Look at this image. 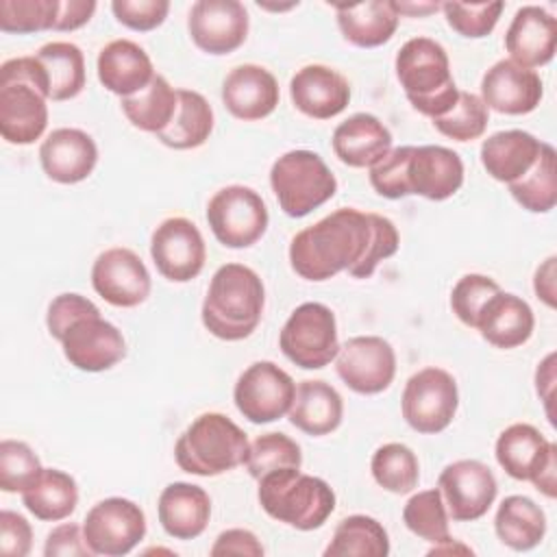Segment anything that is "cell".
Wrapping results in <instances>:
<instances>
[{"instance_id": "3957f363", "label": "cell", "mask_w": 557, "mask_h": 557, "mask_svg": "<svg viewBox=\"0 0 557 557\" xmlns=\"http://www.w3.org/2000/svg\"><path fill=\"white\" fill-rule=\"evenodd\" d=\"M48 78L37 57L0 65V135L13 146L35 144L48 126Z\"/></svg>"}, {"instance_id": "b9f144b4", "label": "cell", "mask_w": 557, "mask_h": 557, "mask_svg": "<svg viewBox=\"0 0 557 557\" xmlns=\"http://www.w3.org/2000/svg\"><path fill=\"white\" fill-rule=\"evenodd\" d=\"M302 453L300 446L285 433H263L259 435L248 450L246 457V470L252 479H261L268 472L281 470V468H300Z\"/></svg>"}, {"instance_id": "11a10c76", "label": "cell", "mask_w": 557, "mask_h": 557, "mask_svg": "<svg viewBox=\"0 0 557 557\" xmlns=\"http://www.w3.org/2000/svg\"><path fill=\"white\" fill-rule=\"evenodd\" d=\"M96 7L98 4L94 0H59L54 30H76L85 26L91 20Z\"/></svg>"}, {"instance_id": "9c48e42d", "label": "cell", "mask_w": 557, "mask_h": 557, "mask_svg": "<svg viewBox=\"0 0 557 557\" xmlns=\"http://www.w3.org/2000/svg\"><path fill=\"white\" fill-rule=\"evenodd\" d=\"M459 407L457 381L444 368H422L413 372L403 389L400 411L405 422L424 435L448 429Z\"/></svg>"}, {"instance_id": "44dd1931", "label": "cell", "mask_w": 557, "mask_h": 557, "mask_svg": "<svg viewBox=\"0 0 557 557\" xmlns=\"http://www.w3.org/2000/svg\"><path fill=\"white\" fill-rule=\"evenodd\" d=\"M289 98L302 115L313 120H331L348 107L350 85L337 70L322 63H311L292 76Z\"/></svg>"}, {"instance_id": "f1b7e54d", "label": "cell", "mask_w": 557, "mask_h": 557, "mask_svg": "<svg viewBox=\"0 0 557 557\" xmlns=\"http://www.w3.org/2000/svg\"><path fill=\"white\" fill-rule=\"evenodd\" d=\"M157 513L163 531L170 537L196 540L209 524L211 498L200 485L174 481L159 494Z\"/></svg>"}, {"instance_id": "60d3db41", "label": "cell", "mask_w": 557, "mask_h": 557, "mask_svg": "<svg viewBox=\"0 0 557 557\" xmlns=\"http://www.w3.org/2000/svg\"><path fill=\"white\" fill-rule=\"evenodd\" d=\"M403 522L413 535L431 544H440L450 537L448 511L437 487L413 494L403 507Z\"/></svg>"}, {"instance_id": "603a6c76", "label": "cell", "mask_w": 557, "mask_h": 557, "mask_svg": "<svg viewBox=\"0 0 557 557\" xmlns=\"http://www.w3.org/2000/svg\"><path fill=\"white\" fill-rule=\"evenodd\" d=\"M39 163L46 176L61 185L85 181L98 163V146L81 128H54L39 146Z\"/></svg>"}, {"instance_id": "ee69618b", "label": "cell", "mask_w": 557, "mask_h": 557, "mask_svg": "<svg viewBox=\"0 0 557 557\" xmlns=\"http://www.w3.org/2000/svg\"><path fill=\"white\" fill-rule=\"evenodd\" d=\"M59 0H2L0 30L2 33H39L54 30Z\"/></svg>"}, {"instance_id": "f35d334b", "label": "cell", "mask_w": 557, "mask_h": 557, "mask_svg": "<svg viewBox=\"0 0 557 557\" xmlns=\"http://www.w3.org/2000/svg\"><path fill=\"white\" fill-rule=\"evenodd\" d=\"M513 200L531 213H548L557 205V152L550 144H542L540 157L533 168L509 183Z\"/></svg>"}, {"instance_id": "ffe728a7", "label": "cell", "mask_w": 557, "mask_h": 557, "mask_svg": "<svg viewBox=\"0 0 557 557\" xmlns=\"http://www.w3.org/2000/svg\"><path fill=\"white\" fill-rule=\"evenodd\" d=\"M278 98L281 91L274 74L257 63L237 65L222 81V102L226 111L244 122L272 115Z\"/></svg>"}, {"instance_id": "7402d4cb", "label": "cell", "mask_w": 557, "mask_h": 557, "mask_svg": "<svg viewBox=\"0 0 557 557\" xmlns=\"http://www.w3.org/2000/svg\"><path fill=\"white\" fill-rule=\"evenodd\" d=\"M505 50L509 61L529 70L550 63L557 50V20L544 7H520L505 33Z\"/></svg>"}, {"instance_id": "52a82bcc", "label": "cell", "mask_w": 557, "mask_h": 557, "mask_svg": "<svg viewBox=\"0 0 557 557\" xmlns=\"http://www.w3.org/2000/svg\"><path fill=\"white\" fill-rule=\"evenodd\" d=\"M270 187L285 215L305 218L335 196L337 178L318 152L289 150L272 163Z\"/></svg>"}, {"instance_id": "5bb4252c", "label": "cell", "mask_w": 557, "mask_h": 557, "mask_svg": "<svg viewBox=\"0 0 557 557\" xmlns=\"http://www.w3.org/2000/svg\"><path fill=\"white\" fill-rule=\"evenodd\" d=\"M437 490L455 522H472L487 513L498 494L494 472L479 459L448 463L437 479Z\"/></svg>"}, {"instance_id": "7bdbcfd3", "label": "cell", "mask_w": 557, "mask_h": 557, "mask_svg": "<svg viewBox=\"0 0 557 557\" xmlns=\"http://www.w3.org/2000/svg\"><path fill=\"white\" fill-rule=\"evenodd\" d=\"M490 122V109L476 94L459 91L455 107L442 117L433 120V126L455 141H472L479 139Z\"/></svg>"}, {"instance_id": "681fc988", "label": "cell", "mask_w": 557, "mask_h": 557, "mask_svg": "<svg viewBox=\"0 0 557 557\" xmlns=\"http://www.w3.org/2000/svg\"><path fill=\"white\" fill-rule=\"evenodd\" d=\"M111 11L122 26L131 30L148 33L165 22L170 2L168 0H113Z\"/></svg>"}, {"instance_id": "cb8c5ba5", "label": "cell", "mask_w": 557, "mask_h": 557, "mask_svg": "<svg viewBox=\"0 0 557 557\" xmlns=\"http://www.w3.org/2000/svg\"><path fill=\"white\" fill-rule=\"evenodd\" d=\"M409 191L426 200H448L463 185V161L446 146H413L407 165Z\"/></svg>"}, {"instance_id": "6da1fadb", "label": "cell", "mask_w": 557, "mask_h": 557, "mask_svg": "<svg viewBox=\"0 0 557 557\" xmlns=\"http://www.w3.org/2000/svg\"><path fill=\"white\" fill-rule=\"evenodd\" d=\"M398 246L400 235L389 218L344 207L292 237L289 263L300 278L315 283L344 270L352 278H370Z\"/></svg>"}, {"instance_id": "ab89813d", "label": "cell", "mask_w": 557, "mask_h": 557, "mask_svg": "<svg viewBox=\"0 0 557 557\" xmlns=\"http://www.w3.org/2000/svg\"><path fill=\"white\" fill-rule=\"evenodd\" d=\"M370 472L383 490L392 494H409L418 485L420 463L409 446L389 442L374 450L370 459Z\"/></svg>"}, {"instance_id": "e575fe53", "label": "cell", "mask_w": 557, "mask_h": 557, "mask_svg": "<svg viewBox=\"0 0 557 557\" xmlns=\"http://www.w3.org/2000/svg\"><path fill=\"white\" fill-rule=\"evenodd\" d=\"M24 507L44 522H59L74 513L78 487L74 476L57 468H44L30 487L22 492Z\"/></svg>"}, {"instance_id": "1f68e13d", "label": "cell", "mask_w": 557, "mask_h": 557, "mask_svg": "<svg viewBox=\"0 0 557 557\" xmlns=\"http://www.w3.org/2000/svg\"><path fill=\"white\" fill-rule=\"evenodd\" d=\"M335 13L342 37L357 48H379L387 44L394 37L400 20L392 0L337 4Z\"/></svg>"}, {"instance_id": "4316f807", "label": "cell", "mask_w": 557, "mask_h": 557, "mask_svg": "<svg viewBox=\"0 0 557 557\" xmlns=\"http://www.w3.org/2000/svg\"><path fill=\"white\" fill-rule=\"evenodd\" d=\"M535 315L527 300L516 294L496 292L479 311L474 329L481 337L503 350L518 348L533 335Z\"/></svg>"}, {"instance_id": "4fadbf2b", "label": "cell", "mask_w": 557, "mask_h": 557, "mask_svg": "<svg viewBox=\"0 0 557 557\" xmlns=\"http://www.w3.org/2000/svg\"><path fill=\"white\" fill-rule=\"evenodd\" d=\"M337 376L357 394H381L396 376V352L379 335H357L346 339L335 357Z\"/></svg>"}, {"instance_id": "bcb514c9", "label": "cell", "mask_w": 557, "mask_h": 557, "mask_svg": "<svg viewBox=\"0 0 557 557\" xmlns=\"http://www.w3.org/2000/svg\"><path fill=\"white\" fill-rule=\"evenodd\" d=\"M505 4L503 2H444L442 11L446 15L448 26L468 39H481L487 37L503 13Z\"/></svg>"}, {"instance_id": "836d02e7", "label": "cell", "mask_w": 557, "mask_h": 557, "mask_svg": "<svg viewBox=\"0 0 557 557\" xmlns=\"http://www.w3.org/2000/svg\"><path fill=\"white\" fill-rule=\"evenodd\" d=\"M213 131V109L207 98L194 89H178V102L172 122L157 133V139L174 150L202 146Z\"/></svg>"}, {"instance_id": "f907efd6", "label": "cell", "mask_w": 557, "mask_h": 557, "mask_svg": "<svg viewBox=\"0 0 557 557\" xmlns=\"http://www.w3.org/2000/svg\"><path fill=\"white\" fill-rule=\"evenodd\" d=\"M96 313H100V309L89 298L74 294V292L59 294L48 305L46 326H48V333L59 342L70 324H74L76 320H81L85 315H96Z\"/></svg>"}, {"instance_id": "ac0fdd59", "label": "cell", "mask_w": 557, "mask_h": 557, "mask_svg": "<svg viewBox=\"0 0 557 557\" xmlns=\"http://www.w3.org/2000/svg\"><path fill=\"white\" fill-rule=\"evenodd\" d=\"M187 30L207 54H228L248 37V11L237 0H198L189 9Z\"/></svg>"}, {"instance_id": "6f0895ef", "label": "cell", "mask_w": 557, "mask_h": 557, "mask_svg": "<svg viewBox=\"0 0 557 557\" xmlns=\"http://www.w3.org/2000/svg\"><path fill=\"white\" fill-rule=\"evenodd\" d=\"M555 261L557 257H548L537 270H535V278H533V289H535V296L546 305V307H555L557 302V287H555Z\"/></svg>"}, {"instance_id": "ba28073f", "label": "cell", "mask_w": 557, "mask_h": 557, "mask_svg": "<svg viewBox=\"0 0 557 557\" xmlns=\"http://www.w3.org/2000/svg\"><path fill=\"white\" fill-rule=\"evenodd\" d=\"M278 346L302 370H320L335 361L339 350L335 313L322 302H302L285 320Z\"/></svg>"}, {"instance_id": "816d5d0a", "label": "cell", "mask_w": 557, "mask_h": 557, "mask_svg": "<svg viewBox=\"0 0 557 557\" xmlns=\"http://www.w3.org/2000/svg\"><path fill=\"white\" fill-rule=\"evenodd\" d=\"M33 544L28 520L15 511H0V553L9 557H26Z\"/></svg>"}, {"instance_id": "91938a15", "label": "cell", "mask_w": 557, "mask_h": 557, "mask_svg": "<svg viewBox=\"0 0 557 557\" xmlns=\"http://www.w3.org/2000/svg\"><path fill=\"white\" fill-rule=\"evenodd\" d=\"M455 550H459V553H472L468 546H463V544L455 542L453 537H448V540L435 544V546L429 550V555H442V553H455Z\"/></svg>"}, {"instance_id": "74e56055", "label": "cell", "mask_w": 557, "mask_h": 557, "mask_svg": "<svg viewBox=\"0 0 557 557\" xmlns=\"http://www.w3.org/2000/svg\"><path fill=\"white\" fill-rule=\"evenodd\" d=\"M387 553V531L379 520L363 513L344 518L324 548V557H385Z\"/></svg>"}, {"instance_id": "7a4b0ae2", "label": "cell", "mask_w": 557, "mask_h": 557, "mask_svg": "<svg viewBox=\"0 0 557 557\" xmlns=\"http://www.w3.org/2000/svg\"><path fill=\"white\" fill-rule=\"evenodd\" d=\"M265 307L259 274L244 263H224L211 276L200 318L205 329L224 342H239L255 333Z\"/></svg>"}, {"instance_id": "e0dca14e", "label": "cell", "mask_w": 557, "mask_h": 557, "mask_svg": "<svg viewBox=\"0 0 557 557\" xmlns=\"http://www.w3.org/2000/svg\"><path fill=\"white\" fill-rule=\"evenodd\" d=\"M59 342L70 366L83 372H104L126 357L122 331L100 313L70 324Z\"/></svg>"}, {"instance_id": "484cf974", "label": "cell", "mask_w": 557, "mask_h": 557, "mask_svg": "<svg viewBox=\"0 0 557 557\" xmlns=\"http://www.w3.org/2000/svg\"><path fill=\"white\" fill-rule=\"evenodd\" d=\"M96 70L100 85L120 98L141 91L154 78L148 52L131 39H113L100 48Z\"/></svg>"}, {"instance_id": "f6af8a7d", "label": "cell", "mask_w": 557, "mask_h": 557, "mask_svg": "<svg viewBox=\"0 0 557 557\" xmlns=\"http://www.w3.org/2000/svg\"><path fill=\"white\" fill-rule=\"evenodd\" d=\"M41 461L35 450L20 440L0 442V490L24 492L41 474Z\"/></svg>"}, {"instance_id": "f546056e", "label": "cell", "mask_w": 557, "mask_h": 557, "mask_svg": "<svg viewBox=\"0 0 557 557\" xmlns=\"http://www.w3.org/2000/svg\"><path fill=\"white\" fill-rule=\"evenodd\" d=\"M542 144L544 141H540L535 135L520 128L498 131L483 139L481 163L494 181L509 185L533 168Z\"/></svg>"}, {"instance_id": "d6a6232c", "label": "cell", "mask_w": 557, "mask_h": 557, "mask_svg": "<svg viewBox=\"0 0 557 557\" xmlns=\"http://www.w3.org/2000/svg\"><path fill=\"white\" fill-rule=\"evenodd\" d=\"M494 531L511 550H531L546 535V516L529 496L511 494L496 509Z\"/></svg>"}, {"instance_id": "9f6ffc18", "label": "cell", "mask_w": 557, "mask_h": 557, "mask_svg": "<svg viewBox=\"0 0 557 557\" xmlns=\"http://www.w3.org/2000/svg\"><path fill=\"white\" fill-rule=\"evenodd\" d=\"M553 387H555V352H548L544 357L542 363H537V372H535V389H537V396L540 400L544 403L546 407V416L548 420L555 424V418H553Z\"/></svg>"}, {"instance_id": "d590c367", "label": "cell", "mask_w": 557, "mask_h": 557, "mask_svg": "<svg viewBox=\"0 0 557 557\" xmlns=\"http://www.w3.org/2000/svg\"><path fill=\"white\" fill-rule=\"evenodd\" d=\"M48 78V98L54 102L76 98L87 81L83 50L72 41H50L35 52Z\"/></svg>"}, {"instance_id": "7dc6e473", "label": "cell", "mask_w": 557, "mask_h": 557, "mask_svg": "<svg viewBox=\"0 0 557 557\" xmlns=\"http://www.w3.org/2000/svg\"><path fill=\"white\" fill-rule=\"evenodd\" d=\"M411 148L413 146H396L381 161H376L370 168V185L379 196L389 198V200L411 196L409 181H407V165H409Z\"/></svg>"}, {"instance_id": "f5cc1de1", "label": "cell", "mask_w": 557, "mask_h": 557, "mask_svg": "<svg viewBox=\"0 0 557 557\" xmlns=\"http://www.w3.org/2000/svg\"><path fill=\"white\" fill-rule=\"evenodd\" d=\"M46 557H89L94 555L85 542L83 527L76 522H63L54 527L44 544Z\"/></svg>"}, {"instance_id": "db71d44e", "label": "cell", "mask_w": 557, "mask_h": 557, "mask_svg": "<svg viewBox=\"0 0 557 557\" xmlns=\"http://www.w3.org/2000/svg\"><path fill=\"white\" fill-rule=\"evenodd\" d=\"M211 555L220 557V555H250V557H261L263 555V546L259 542V537L248 531V529H228L222 531L213 546H211Z\"/></svg>"}, {"instance_id": "8992f818", "label": "cell", "mask_w": 557, "mask_h": 557, "mask_svg": "<svg viewBox=\"0 0 557 557\" xmlns=\"http://www.w3.org/2000/svg\"><path fill=\"white\" fill-rule=\"evenodd\" d=\"M248 435L224 413H200L176 440L178 468L196 476H218L246 463Z\"/></svg>"}, {"instance_id": "d4e9b609", "label": "cell", "mask_w": 557, "mask_h": 557, "mask_svg": "<svg viewBox=\"0 0 557 557\" xmlns=\"http://www.w3.org/2000/svg\"><path fill=\"white\" fill-rule=\"evenodd\" d=\"M494 455L511 479L531 483L546 466L557 463V446L527 422L507 426L496 440Z\"/></svg>"}, {"instance_id": "680465c9", "label": "cell", "mask_w": 557, "mask_h": 557, "mask_svg": "<svg viewBox=\"0 0 557 557\" xmlns=\"http://www.w3.org/2000/svg\"><path fill=\"white\" fill-rule=\"evenodd\" d=\"M394 9L398 15H409V17H426L435 11L442 9L437 2H394Z\"/></svg>"}, {"instance_id": "277c9868", "label": "cell", "mask_w": 557, "mask_h": 557, "mask_svg": "<svg viewBox=\"0 0 557 557\" xmlns=\"http://www.w3.org/2000/svg\"><path fill=\"white\" fill-rule=\"evenodd\" d=\"M394 67L407 100L418 113L435 120L455 107L459 87L450 74L448 52L440 41L431 37L407 39L396 52Z\"/></svg>"}, {"instance_id": "83f0119b", "label": "cell", "mask_w": 557, "mask_h": 557, "mask_svg": "<svg viewBox=\"0 0 557 557\" xmlns=\"http://www.w3.org/2000/svg\"><path fill=\"white\" fill-rule=\"evenodd\" d=\"M331 146L348 168H372L392 150L389 128L372 113H355L335 126Z\"/></svg>"}, {"instance_id": "4dcf8cb0", "label": "cell", "mask_w": 557, "mask_h": 557, "mask_svg": "<svg viewBox=\"0 0 557 557\" xmlns=\"http://www.w3.org/2000/svg\"><path fill=\"white\" fill-rule=\"evenodd\" d=\"M289 422L313 437L333 433L344 418L339 392L320 379H307L296 385V396L287 411Z\"/></svg>"}, {"instance_id": "c3c4849f", "label": "cell", "mask_w": 557, "mask_h": 557, "mask_svg": "<svg viewBox=\"0 0 557 557\" xmlns=\"http://www.w3.org/2000/svg\"><path fill=\"white\" fill-rule=\"evenodd\" d=\"M500 292V285L485 274H463L450 292L453 313L470 329H474L483 305Z\"/></svg>"}, {"instance_id": "30bf717a", "label": "cell", "mask_w": 557, "mask_h": 557, "mask_svg": "<svg viewBox=\"0 0 557 557\" xmlns=\"http://www.w3.org/2000/svg\"><path fill=\"white\" fill-rule=\"evenodd\" d=\"M207 222L222 246L248 248L263 237L270 215L263 198L252 187L226 185L211 196Z\"/></svg>"}, {"instance_id": "8d00e7d4", "label": "cell", "mask_w": 557, "mask_h": 557, "mask_svg": "<svg viewBox=\"0 0 557 557\" xmlns=\"http://www.w3.org/2000/svg\"><path fill=\"white\" fill-rule=\"evenodd\" d=\"M176 102L178 89H174L165 76L154 74L141 91L122 98V113L135 128L157 135L172 122Z\"/></svg>"}, {"instance_id": "2e32d148", "label": "cell", "mask_w": 557, "mask_h": 557, "mask_svg": "<svg viewBox=\"0 0 557 557\" xmlns=\"http://www.w3.org/2000/svg\"><path fill=\"white\" fill-rule=\"evenodd\" d=\"M91 285L104 302L131 309L150 296L152 281L137 252L115 246L96 257L91 265Z\"/></svg>"}, {"instance_id": "7c38bea8", "label": "cell", "mask_w": 557, "mask_h": 557, "mask_svg": "<svg viewBox=\"0 0 557 557\" xmlns=\"http://www.w3.org/2000/svg\"><path fill=\"white\" fill-rule=\"evenodd\" d=\"M294 396V379L274 361L250 363L233 389L237 411L252 424H268L287 416Z\"/></svg>"}, {"instance_id": "d6986e66", "label": "cell", "mask_w": 557, "mask_h": 557, "mask_svg": "<svg viewBox=\"0 0 557 557\" xmlns=\"http://www.w3.org/2000/svg\"><path fill=\"white\" fill-rule=\"evenodd\" d=\"M542 96L540 74L509 59L496 61L481 78L479 98L487 109L503 115H527L537 109Z\"/></svg>"}, {"instance_id": "8fae6325", "label": "cell", "mask_w": 557, "mask_h": 557, "mask_svg": "<svg viewBox=\"0 0 557 557\" xmlns=\"http://www.w3.org/2000/svg\"><path fill=\"white\" fill-rule=\"evenodd\" d=\"M83 535L94 555L122 557L144 540L146 516L137 503L111 496L87 511L83 520Z\"/></svg>"}, {"instance_id": "5b68a950", "label": "cell", "mask_w": 557, "mask_h": 557, "mask_svg": "<svg viewBox=\"0 0 557 557\" xmlns=\"http://www.w3.org/2000/svg\"><path fill=\"white\" fill-rule=\"evenodd\" d=\"M257 498L261 509L298 531L320 529L335 509L333 487L300 468H281L259 479Z\"/></svg>"}, {"instance_id": "9a60e30c", "label": "cell", "mask_w": 557, "mask_h": 557, "mask_svg": "<svg viewBox=\"0 0 557 557\" xmlns=\"http://www.w3.org/2000/svg\"><path fill=\"white\" fill-rule=\"evenodd\" d=\"M150 257L159 274L172 283L196 278L207 261V246L198 226L187 218L163 220L150 237Z\"/></svg>"}]
</instances>
